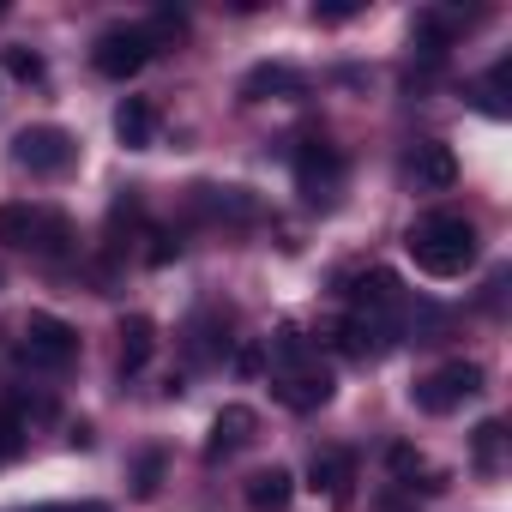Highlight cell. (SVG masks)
<instances>
[{
  "label": "cell",
  "mask_w": 512,
  "mask_h": 512,
  "mask_svg": "<svg viewBox=\"0 0 512 512\" xmlns=\"http://www.w3.org/2000/svg\"><path fill=\"white\" fill-rule=\"evenodd\" d=\"M404 247H410L416 272H428V278H464L476 266V223L458 217V211H428V217L410 223Z\"/></svg>",
  "instance_id": "6da1fadb"
},
{
  "label": "cell",
  "mask_w": 512,
  "mask_h": 512,
  "mask_svg": "<svg viewBox=\"0 0 512 512\" xmlns=\"http://www.w3.org/2000/svg\"><path fill=\"white\" fill-rule=\"evenodd\" d=\"M73 157H79V139H73L67 127H55V121L25 127V133L13 139V163H19V169H31V175H67V169H73Z\"/></svg>",
  "instance_id": "7a4b0ae2"
},
{
  "label": "cell",
  "mask_w": 512,
  "mask_h": 512,
  "mask_svg": "<svg viewBox=\"0 0 512 512\" xmlns=\"http://www.w3.org/2000/svg\"><path fill=\"white\" fill-rule=\"evenodd\" d=\"M476 392H482V368H476V362H446V368H434L428 380L410 386V404H416L422 416H446V410H458V404L476 398Z\"/></svg>",
  "instance_id": "3957f363"
},
{
  "label": "cell",
  "mask_w": 512,
  "mask_h": 512,
  "mask_svg": "<svg viewBox=\"0 0 512 512\" xmlns=\"http://www.w3.org/2000/svg\"><path fill=\"white\" fill-rule=\"evenodd\" d=\"M151 55H157V49H151L145 25H109V31L91 43V67H97L103 79H133Z\"/></svg>",
  "instance_id": "277c9868"
},
{
  "label": "cell",
  "mask_w": 512,
  "mask_h": 512,
  "mask_svg": "<svg viewBox=\"0 0 512 512\" xmlns=\"http://www.w3.org/2000/svg\"><path fill=\"white\" fill-rule=\"evenodd\" d=\"M296 187H302L308 205H332L338 187H344V151L326 145V139H308L296 151Z\"/></svg>",
  "instance_id": "5b68a950"
},
{
  "label": "cell",
  "mask_w": 512,
  "mask_h": 512,
  "mask_svg": "<svg viewBox=\"0 0 512 512\" xmlns=\"http://www.w3.org/2000/svg\"><path fill=\"white\" fill-rule=\"evenodd\" d=\"M19 356H25L31 368H67V362L79 356V332H73L67 320H55V314H31Z\"/></svg>",
  "instance_id": "8992f818"
},
{
  "label": "cell",
  "mask_w": 512,
  "mask_h": 512,
  "mask_svg": "<svg viewBox=\"0 0 512 512\" xmlns=\"http://www.w3.org/2000/svg\"><path fill=\"white\" fill-rule=\"evenodd\" d=\"M272 392H278V404H290V410H320V404H332V374L308 356V362H296V368H284V374H272Z\"/></svg>",
  "instance_id": "52a82bcc"
},
{
  "label": "cell",
  "mask_w": 512,
  "mask_h": 512,
  "mask_svg": "<svg viewBox=\"0 0 512 512\" xmlns=\"http://www.w3.org/2000/svg\"><path fill=\"white\" fill-rule=\"evenodd\" d=\"M350 284V302H356V314H368V320H386V314H398L404 308V290H398V278L392 272H356V278H344Z\"/></svg>",
  "instance_id": "ba28073f"
},
{
  "label": "cell",
  "mask_w": 512,
  "mask_h": 512,
  "mask_svg": "<svg viewBox=\"0 0 512 512\" xmlns=\"http://www.w3.org/2000/svg\"><path fill=\"white\" fill-rule=\"evenodd\" d=\"M253 434H260V416H253L247 404H223L217 410V422H211V440H205V458L217 464V458H229V452H241Z\"/></svg>",
  "instance_id": "9c48e42d"
},
{
  "label": "cell",
  "mask_w": 512,
  "mask_h": 512,
  "mask_svg": "<svg viewBox=\"0 0 512 512\" xmlns=\"http://www.w3.org/2000/svg\"><path fill=\"white\" fill-rule=\"evenodd\" d=\"M386 338H392V326H386V320H368V314H344V320L332 326V344H338L350 362L380 356V350H386Z\"/></svg>",
  "instance_id": "30bf717a"
},
{
  "label": "cell",
  "mask_w": 512,
  "mask_h": 512,
  "mask_svg": "<svg viewBox=\"0 0 512 512\" xmlns=\"http://www.w3.org/2000/svg\"><path fill=\"white\" fill-rule=\"evenodd\" d=\"M193 205L217 223H253L260 217V199H253L247 187H193Z\"/></svg>",
  "instance_id": "8fae6325"
},
{
  "label": "cell",
  "mask_w": 512,
  "mask_h": 512,
  "mask_svg": "<svg viewBox=\"0 0 512 512\" xmlns=\"http://www.w3.org/2000/svg\"><path fill=\"white\" fill-rule=\"evenodd\" d=\"M308 91V79L296 73V67H284V61H266V67H253L247 79H241V97L247 103H266V97H302Z\"/></svg>",
  "instance_id": "7c38bea8"
},
{
  "label": "cell",
  "mask_w": 512,
  "mask_h": 512,
  "mask_svg": "<svg viewBox=\"0 0 512 512\" xmlns=\"http://www.w3.org/2000/svg\"><path fill=\"white\" fill-rule=\"evenodd\" d=\"M115 139H121L127 151H151V145H157V103H151V97H127V103L115 109Z\"/></svg>",
  "instance_id": "4fadbf2b"
},
{
  "label": "cell",
  "mask_w": 512,
  "mask_h": 512,
  "mask_svg": "<svg viewBox=\"0 0 512 512\" xmlns=\"http://www.w3.org/2000/svg\"><path fill=\"white\" fill-rule=\"evenodd\" d=\"M410 181H416V187H434V193H446V187L458 181V157H452V145H440V139L416 145V157H410Z\"/></svg>",
  "instance_id": "5bb4252c"
},
{
  "label": "cell",
  "mask_w": 512,
  "mask_h": 512,
  "mask_svg": "<svg viewBox=\"0 0 512 512\" xmlns=\"http://www.w3.org/2000/svg\"><path fill=\"white\" fill-rule=\"evenodd\" d=\"M308 482H314V488H326V500H332V506H350L356 458H350V452H314V464H308Z\"/></svg>",
  "instance_id": "9a60e30c"
},
{
  "label": "cell",
  "mask_w": 512,
  "mask_h": 512,
  "mask_svg": "<svg viewBox=\"0 0 512 512\" xmlns=\"http://www.w3.org/2000/svg\"><path fill=\"white\" fill-rule=\"evenodd\" d=\"M290 500H296V476H290L284 464L247 476V506H253V512H284Z\"/></svg>",
  "instance_id": "2e32d148"
},
{
  "label": "cell",
  "mask_w": 512,
  "mask_h": 512,
  "mask_svg": "<svg viewBox=\"0 0 512 512\" xmlns=\"http://www.w3.org/2000/svg\"><path fill=\"white\" fill-rule=\"evenodd\" d=\"M115 338H121V374H139V368L151 362V350H157V326H151L145 314H127V320L115 326Z\"/></svg>",
  "instance_id": "e0dca14e"
},
{
  "label": "cell",
  "mask_w": 512,
  "mask_h": 512,
  "mask_svg": "<svg viewBox=\"0 0 512 512\" xmlns=\"http://www.w3.org/2000/svg\"><path fill=\"white\" fill-rule=\"evenodd\" d=\"M37 217H43V211H37V205H19V199L0 205V241H7V247H31V241H37Z\"/></svg>",
  "instance_id": "ac0fdd59"
},
{
  "label": "cell",
  "mask_w": 512,
  "mask_h": 512,
  "mask_svg": "<svg viewBox=\"0 0 512 512\" xmlns=\"http://www.w3.org/2000/svg\"><path fill=\"white\" fill-rule=\"evenodd\" d=\"M37 253H49V260H61V253L73 247V223L61 217V211H43L37 217V241H31Z\"/></svg>",
  "instance_id": "d6986e66"
},
{
  "label": "cell",
  "mask_w": 512,
  "mask_h": 512,
  "mask_svg": "<svg viewBox=\"0 0 512 512\" xmlns=\"http://www.w3.org/2000/svg\"><path fill=\"white\" fill-rule=\"evenodd\" d=\"M157 482H163V452L151 446V452H139V458H133V494H139V500H151V494H157Z\"/></svg>",
  "instance_id": "ffe728a7"
},
{
  "label": "cell",
  "mask_w": 512,
  "mask_h": 512,
  "mask_svg": "<svg viewBox=\"0 0 512 512\" xmlns=\"http://www.w3.org/2000/svg\"><path fill=\"white\" fill-rule=\"evenodd\" d=\"M272 350H278V374H284V368H296V362H308V338H302L296 326H284V332L272 338Z\"/></svg>",
  "instance_id": "44dd1931"
},
{
  "label": "cell",
  "mask_w": 512,
  "mask_h": 512,
  "mask_svg": "<svg viewBox=\"0 0 512 512\" xmlns=\"http://www.w3.org/2000/svg\"><path fill=\"white\" fill-rule=\"evenodd\" d=\"M500 440H506L500 422H482V428H476V464H482V470H500Z\"/></svg>",
  "instance_id": "7402d4cb"
},
{
  "label": "cell",
  "mask_w": 512,
  "mask_h": 512,
  "mask_svg": "<svg viewBox=\"0 0 512 512\" xmlns=\"http://www.w3.org/2000/svg\"><path fill=\"white\" fill-rule=\"evenodd\" d=\"M25 452V422H19V410H7L0 416V464H13Z\"/></svg>",
  "instance_id": "603a6c76"
},
{
  "label": "cell",
  "mask_w": 512,
  "mask_h": 512,
  "mask_svg": "<svg viewBox=\"0 0 512 512\" xmlns=\"http://www.w3.org/2000/svg\"><path fill=\"white\" fill-rule=\"evenodd\" d=\"M145 241H151V247H145V266H169V260H181V235H169V229H151Z\"/></svg>",
  "instance_id": "cb8c5ba5"
},
{
  "label": "cell",
  "mask_w": 512,
  "mask_h": 512,
  "mask_svg": "<svg viewBox=\"0 0 512 512\" xmlns=\"http://www.w3.org/2000/svg\"><path fill=\"white\" fill-rule=\"evenodd\" d=\"M506 73H512V67L500 61V67H494V73H488V79L476 85V97H482V109H488V115H506V97H500V85H506Z\"/></svg>",
  "instance_id": "d4e9b609"
},
{
  "label": "cell",
  "mask_w": 512,
  "mask_h": 512,
  "mask_svg": "<svg viewBox=\"0 0 512 512\" xmlns=\"http://www.w3.org/2000/svg\"><path fill=\"white\" fill-rule=\"evenodd\" d=\"M7 73L25 79V85H37V79H43V55H31V49H7Z\"/></svg>",
  "instance_id": "484cf974"
},
{
  "label": "cell",
  "mask_w": 512,
  "mask_h": 512,
  "mask_svg": "<svg viewBox=\"0 0 512 512\" xmlns=\"http://www.w3.org/2000/svg\"><path fill=\"white\" fill-rule=\"evenodd\" d=\"M386 464H392L398 476H416V470H422V458H416V446H392V452H386Z\"/></svg>",
  "instance_id": "4316f807"
},
{
  "label": "cell",
  "mask_w": 512,
  "mask_h": 512,
  "mask_svg": "<svg viewBox=\"0 0 512 512\" xmlns=\"http://www.w3.org/2000/svg\"><path fill=\"white\" fill-rule=\"evenodd\" d=\"M356 19V0H338V7H314V25H344Z\"/></svg>",
  "instance_id": "83f0119b"
},
{
  "label": "cell",
  "mask_w": 512,
  "mask_h": 512,
  "mask_svg": "<svg viewBox=\"0 0 512 512\" xmlns=\"http://www.w3.org/2000/svg\"><path fill=\"white\" fill-rule=\"evenodd\" d=\"M235 374H260V350H235Z\"/></svg>",
  "instance_id": "f1b7e54d"
},
{
  "label": "cell",
  "mask_w": 512,
  "mask_h": 512,
  "mask_svg": "<svg viewBox=\"0 0 512 512\" xmlns=\"http://www.w3.org/2000/svg\"><path fill=\"white\" fill-rule=\"evenodd\" d=\"M73 512H109V506H73Z\"/></svg>",
  "instance_id": "f546056e"
}]
</instances>
